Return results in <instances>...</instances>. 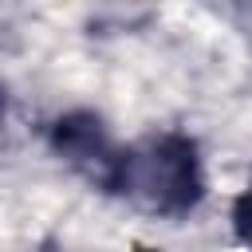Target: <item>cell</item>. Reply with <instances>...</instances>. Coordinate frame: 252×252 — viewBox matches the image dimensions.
Listing matches in <instances>:
<instances>
[{
  "label": "cell",
  "instance_id": "obj_1",
  "mask_svg": "<svg viewBox=\"0 0 252 252\" xmlns=\"http://www.w3.org/2000/svg\"><path fill=\"white\" fill-rule=\"evenodd\" d=\"M110 189L130 197L134 205L161 213V217H181L189 213L201 193H205V173L197 146L181 134H154L118 154Z\"/></svg>",
  "mask_w": 252,
  "mask_h": 252
},
{
  "label": "cell",
  "instance_id": "obj_2",
  "mask_svg": "<svg viewBox=\"0 0 252 252\" xmlns=\"http://www.w3.org/2000/svg\"><path fill=\"white\" fill-rule=\"evenodd\" d=\"M55 150L79 165L91 181L106 185L110 189V177H114V165H118V146H110V138L102 134L98 118L91 114H71V118H59L55 122Z\"/></svg>",
  "mask_w": 252,
  "mask_h": 252
},
{
  "label": "cell",
  "instance_id": "obj_3",
  "mask_svg": "<svg viewBox=\"0 0 252 252\" xmlns=\"http://www.w3.org/2000/svg\"><path fill=\"white\" fill-rule=\"evenodd\" d=\"M232 224H236V236L252 248V181H248V189L236 197V209H232Z\"/></svg>",
  "mask_w": 252,
  "mask_h": 252
},
{
  "label": "cell",
  "instance_id": "obj_4",
  "mask_svg": "<svg viewBox=\"0 0 252 252\" xmlns=\"http://www.w3.org/2000/svg\"><path fill=\"white\" fill-rule=\"evenodd\" d=\"M0 118H4V91H0Z\"/></svg>",
  "mask_w": 252,
  "mask_h": 252
}]
</instances>
